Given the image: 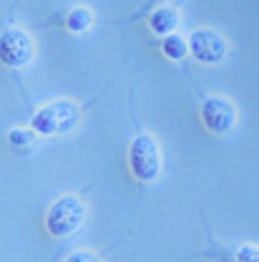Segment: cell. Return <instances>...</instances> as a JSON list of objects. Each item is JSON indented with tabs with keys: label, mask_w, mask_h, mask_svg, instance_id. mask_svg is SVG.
Segmentation results:
<instances>
[{
	"label": "cell",
	"mask_w": 259,
	"mask_h": 262,
	"mask_svg": "<svg viewBox=\"0 0 259 262\" xmlns=\"http://www.w3.org/2000/svg\"><path fill=\"white\" fill-rule=\"evenodd\" d=\"M81 108L73 101H51L38 108L31 119V129L38 136H63L78 126Z\"/></svg>",
	"instance_id": "cell-1"
},
{
	"label": "cell",
	"mask_w": 259,
	"mask_h": 262,
	"mask_svg": "<svg viewBox=\"0 0 259 262\" xmlns=\"http://www.w3.org/2000/svg\"><path fill=\"white\" fill-rule=\"evenodd\" d=\"M86 202L76 194H65L56 199L45 214V229L53 237H68L78 232L81 225L86 222Z\"/></svg>",
	"instance_id": "cell-2"
},
{
	"label": "cell",
	"mask_w": 259,
	"mask_h": 262,
	"mask_svg": "<svg viewBox=\"0 0 259 262\" xmlns=\"http://www.w3.org/2000/svg\"><path fill=\"white\" fill-rule=\"evenodd\" d=\"M129 169L138 182H156L161 174V149L151 134H138L129 146Z\"/></svg>",
	"instance_id": "cell-3"
},
{
	"label": "cell",
	"mask_w": 259,
	"mask_h": 262,
	"mask_svg": "<svg viewBox=\"0 0 259 262\" xmlns=\"http://www.w3.org/2000/svg\"><path fill=\"white\" fill-rule=\"evenodd\" d=\"M35 46L33 38L20 28H8L0 33V63L8 68H23L33 61Z\"/></svg>",
	"instance_id": "cell-4"
},
{
	"label": "cell",
	"mask_w": 259,
	"mask_h": 262,
	"mask_svg": "<svg viewBox=\"0 0 259 262\" xmlns=\"http://www.w3.org/2000/svg\"><path fill=\"white\" fill-rule=\"evenodd\" d=\"M189 51H192V56L199 63L214 66L227 58L229 46L222 33L211 31V28H199V31L189 35Z\"/></svg>",
	"instance_id": "cell-5"
},
{
	"label": "cell",
	"mask_w": 259,
	"mask_h": 262,
	"mask_svg": "<svg viewBox=\"0 0 259 262\" xmlns=\"http://www.w3.org/2000/svg\"><path fill=\"white\" fill-rule=\"evenodd\" d=\"M201 124L211 134H227L237 126V108L229 98L211 96L201 103Z\"/></svg>",
	"instance_id": "cell-6"
},
{
	"label": "cell",
	"mask_w": 259,
	"mask_h": 262,
	"mask_svg": "<svg viewBox=\"0 0 259 262\" xmlns=\"http://www.w3.org/2000/svg\"><path fill=\"white\" fill-rule=\"evenodd\" d=\"M149 28L156 33V35H171V33L179 28V10L176 8H156L151 15H149Z\"/></svg>",
	"instance_id": "cell-7"
},
{
	"label": "cell",
	"mask_w": 259,
	"mask_h": 262,
	"mask_svg": "<svg viewBox=\"0 0 259 262\" xmlns=\"http://www.w3.org/2000/svg\"><path fill=\"white\" fill-rule=\"evenodd\" d=\"M91 26H93V13L83 5L70 8V13L65 15V28L70 33H86Z\"/></svg>",
	"instance_id": "cell-8"
},
{
	"label": "cell",
	"mask_w": 259,
	"mask_h": 262,
	"mask_svg": "<svg viewBox=\"0 0 259 262\" xmlns=\"http://www.w3.org/2000/svg\"><path fill=\"white\" fill-rule=\"evenodd\" d=\"M161 51H163V56L171 58V61H181V58H186V53H192V51H189V40L181 38V35H176V33L163 35Z\"/></svg>",
	"instance_id": "cell-9"
},
{
	"label": "cell",
	"mask_w": 259,
	"mask_h": 262,
	"mask_svg": "<svg viewBox=\"0 0 259 262\" xmlns=\"http://www.w3.org/2000/svg\"><path fill=\"white\" fill-rule=\"evenodd\" d=\"M35 136H38V134L33 129H20V126H15V129L8 131V144H10L13 151L23 154L26 149H31L33 144H35Z\"/></svg>",
	"instance_id": "cell-10"
},
{
	"label": "cell",
	"mask_w": 259,
	"mask_h": 262,
	"mask_svg": "<svg viewBox=\"0 0 259 262\" xmlns=\"http://www.w3.org/2000/svg\"><path fill=\"white\" fill-rule=\"evenodd\" d=\"M234 262H259V247L257 245H244L237 250Z\"/></svg>",
	"instance_id": "cell-11"
},
{
	"label": "cell",
	"mask_w": 259,
	"mask_h": 262,
	"mask_svg": "<svg viewBox=\"0 0 259 262\" xmlns=\"http://www.w3.org/2000/svg\"><path fill=\"white\" fill-rule=\"evenodd\" d=\"M65 262H101L91 252V250H76V252H70L68 257H65Z\"/></svg>",
	"instance_id": "cell-12"
}]
</instances>
